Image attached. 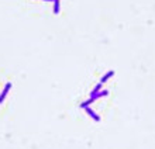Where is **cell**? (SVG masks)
<instances>
[{
	"instance_id": "cell-1",
	"label": "cell",
	"mask_w": 155,
	"mask_h": 149,
	"mask_svg": "<svg viewBox=\"0 0 155 149\" xmlns=\"http://www.w3.org/2000/svg\"><path fill=\"white\" fill-rule=\"evenodd\" d=\"M13 87V85L8 82V83H6V86L3 87V90H2V93H0V104L4 101V99L7 97V94H8V92H10V89Z\"/></svg>"
},
{
	"instance_id": "cell-2",
	"label": "cell",
	"mask_w": 155,
	"mask_h": 149,
	"mask_svg": "<svg viewBox=\"0 0 155 149\" xmlns=\"http://www.w3.org/2000/svg\"><path fill=\"white\" fill-rule=\"evenodd\" d=\"M85 110H86V113H87V115H89V117L92 118L93 121H96V122H99V121H100V117H99L97 114L94 113V111H93L92 109H90V107H86Z\"/></svg>"
},
{
	"instance_id": "cell-3",
	"label": "cell",
	"mask_w": 155,
	"mask_h": 149,
	"mask_svg": "<svg viewBox=\"0 0 155 149\" xmlns=\"http://www.w3.org/2000/svg\"><path fill=\"white\" fill-rule=\"evenodd\" d=\"M113 75H114V70H109V72H107L106 75H103V77L100 79V83H102V85H103V83H106V82L109 80V79H110V77L113 76Z\"/></svg>"
},
{
	"instance_id": "cell-4",
	"label": "cell",
	"mask_w": 155,
	"mask_h": 149,
	"mask_svg": "<svg viewBox=\"0 0 155 149\" xmlns=\"http://www.w3.org/2000/svg\"><path fill=\"white\" fill-rule=\"evenodd\" d=\"M107 94H109V90H100V92L97 93V94H94V96H92V99H94V101L97 100V99H100V97H106Z\"/></svg>"
},
{
	"instance_id": "cell-5",
	"label": "cell",
	"mask_w": 155,
	"mask_h": 149,
	"mask_svg": "<svg viewBox=\"0 0 155 149\" xmlns=\"http://www.w3.org/2000/svg\"><path fill=\"white\" fill-rule=\"evenodd\" d=\"M59 11H61V2L54 0V14H59Z\"/></svg>"
},
{
	"instance_id": "cell-6",
	"label": "cell",
	"mask_w": 155,
	"mask_h": 149,
	"mask_svg": "<svg viewBox=\"0 0 155 149\" xmlns=\"http://www.w3.org/2000/svg\"><path fill=\"white\" fill-rule=\"evenodd\" d=\"M100 90H102V83H97V85L94 86V89L89 93V94H90V97H92V96H94V94H97V93L100 92Z\"/></svg>"
},
{
	"instance_id": "cell-7",
	"label": "cell",
	"mask_w": 155,
	"mask_h": 149,
	"mask_svg": "<svg viewBox=\"0 0 155 149\" xmlns=\"http://www.w3.org/2000/svg\"><path fill=\"white\" fill-rule=\"evenodd\" d=\"M45 2H54V0H45Z\"/></svg>"
}]
</instances>
